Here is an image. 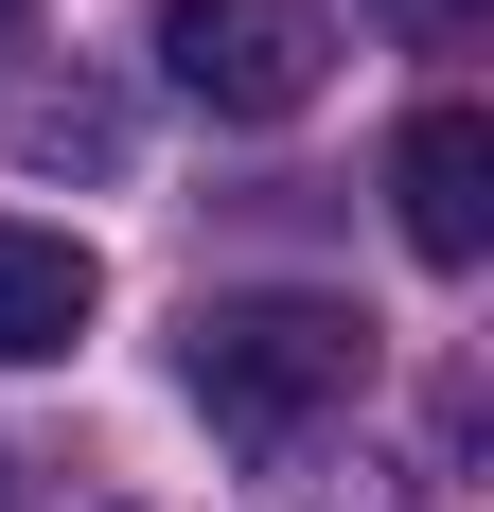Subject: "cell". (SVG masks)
Segmentation results:
<instances>
[{"label": "cell", "mask_w": 494, "mask_h": 512, "mask_svg": "<svg viewBox=\"0 0 494 512\" xmlns=\"http://www.w3.org/2000/svg\"><path fill=\"white\" fill-rule=\"evenodd\" d=\"M177 389H195V424H212V442L300 460V442H318V424L371 389V318H353V301H300V283L195 301V318H177Z\"/></svg>", "instance_id": "cell-1"}, {"label": "cell", "mask_w": 494, "mask_h": 512, "mask_svg": "<svg viewBox=\"0 0 494 512\" xmlns=\"http://www.w3.org/2000/svg\"><path fill=\"white\" fill-rule=\"evenodd\" d=\"M159 71L212 124H300L318 71H336V18L318 0H159Z\"/></svg>", "instance_id": "cell-2"}, {"label": "cell", "mask_w": 494, "mask_h": 512, "mask_svg": "<svg viewBox=\"0 0 494 512\" xmlns=\"http://www.w3.org/2000/svg\"><path fill=\"white\" fill-rule=\"evenodd\" d=\"M389 212H406V248L424 265H477L494 248V106H424L389 142Z\"/></svg>", "instance_id": "cell-3"}, {"label": "cell", "mask_w": 494, "mask_h": 512, "mask_svg": "<svg viewBox=\"0 0 494 512\" xmlns=\"http://www.w3.org/2000/svg\"><path fill=\"white\" fill-rule=\"evenodd\" d=\"M89 318H106V265L71 248V230H36V212H0V371L71 354Z\"/></svg>", "instance_id": "cell-4"}, {"label": "cell", "mask_w": 494, "mask_h": 512, "mask_svg": "<svg viewBox=\"0 0 494 512\" xmlns=\"http://www.w3.org/2000/svg\"><path fill=\"white\" fill-rule=\"evenodd\" d=\"M0 142L36 159V177H106V159H124V89H106V71H18V89H0Z\"/></svg>", "instance_id": "cell-5"}, {"label": "cell", "mask_w": 494, "mask_h": 512, "mask_svg": "<svg viewBox=\"0 0 494 512\" xmlns=\"http://www.w3.org/2000/svg\"><path fill=\"white\" fill-rule=\"evenodd\" d=\"M389 36H424V53H459V36H494V0H389Z\"/></svg>", "instance_id": "cell-6"}, {"label": "cell", "mask_w": 494, "mask_h": 512, "mask_svg": "<svg viewBox=\"0 0 494 512\" xmlns=\"http://www.w3.org/2000/svg\"><path fill=\"white\" fill-rule=\"evenodd\" d=\"M18 18H36V0H0V36H18Z\"/></svg>", "instance_id": "cell-7"}]
</instances>
